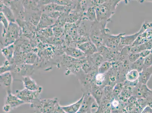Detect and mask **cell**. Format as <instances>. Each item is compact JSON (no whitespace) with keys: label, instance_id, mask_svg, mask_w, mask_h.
Here are the masks:
<instances>
[{"label":"cell","instance_id":"11","mask_svg":"<svg viewBox=\"0 0 152 113\" xmlns=\"http://www.w3.org/2000/svg\"><path fill=\"white\" fill-rule=\"evenodd\" d=\"M85 96L84 94L80 99L73 104L63 106H61V107L66 113H77L81 108Z\"/></svg>","mask_w":152,"mask_h":113},{"label":"cell","instance_id":"17","mask_svg":"<svg viewBox=\"0 0 152 113\" xmlns=\"http://www.w3.org/2000/svg\"><path fill=\"white\" fill-rule=\"evenodd\" d=\"M144 58H140L136 61L131 64L130 69L136 70L139 72H141L143 71L144 67Z\"/></svg>","mask_w":152,"mask_h":113},{"label":"cell","instance_id":"19","mask_svg":"<svg viewBox=\"0 0 152 113\" xmlns=\"http://www.w3.org/2000/svg\"><path fill=\"white\" fill-rule=\"evenodd\" d=\"M139 77V72L135 70H130L128 71L126 75L127 80L131 82L136 81Z\"/></svg>","mask_w":152,"mask_h":113},{"label":"cell","instance_id":"28","mask_svg":"<svg viewBox=\"0 0 152 113\" xmlns=\"http://www.w3.org/2000/svg\"><path fill=\"white\" fill-rule=\"evenodd\" d=\"M142 113H152V107L148 106L145 107Z\"/></svg>","mask_w":152,"mask_h":113},{"label":"cell","instance_id":"18","mask_svg":"<svg viewBox=\"0 0 152 113\" xmlns=\"http://www.w3.org/2000/svg\"><path fill=\"white\" fill-rule=\"evenodd\" d=\"M14 50L13 45L4 48L1 50L2 54L6 58L7 60L9 61H11L13 57Z\"/></svg>","mask_w":152,"mask_h":113},{"label":"cell","instance_id":"13","mask_svg":"<svg viewBox=\"0 0 152 113\" xmlns=\"http://www.w3.org/2000/svg\"><path fill=\"white\" fill-rule=\"evenodd\" d=\"M66 52L68 56L79 60L85 59L87 56L85 54L78 48H67Z\"/></svg>","mask_w":152,"mask_h":113},{"label":"cell","instance_id":"16","mask_svg":"<svg viewBox=\"0 0 152 113\" xmlns=\"http://www.w3.org/2000/svg\"><path fill=\"white\" fill-rule=\"evenodd\" d=\"M83 15L85 16L83 19L91 22L97 21L95 9L93 7L89 6Z\"/></svg>","mask_w":152,"mask_h":113},{"label":"cell","instance_id":"20","mask_svg":"<svg viewBox=\"0 0 152 113\" xmlns=\"http://www.w3.org/2000/svg\"><path fill=\"white\" fill-rule=\"evenodd\" d=\"M112 63L110 62L105 61L102 63L98 68V71L99 73L104 74L111 68Z\"/></svg>","mask_w":152,"mask_h":113},{"label":"cell","instance_id":"27","mask_svg":"<svg viewBox=\"0 0 152 113\" xmlns=\"http://www.w3.org/2000/svg\"><path fill=\"white\" fill-rule=\"evenodd\" d=\"M49 14V17L52 18H56V17H58L59 14H60V13L58 12H50Z\"/></svg>","mask_w":152,"mask_h":113},{"label":"cell","instance_id":"14","mask_svg":"<svg viewBox=\"0 0 152 113\" xmlns=\"http://www.w3.org/2000/svg\"><path fill=\"white\" fill-rule=\"evenodd\" d=\"M1 12L4 14L7 20L11 22H15L14 14L13 12L10 8L6 6L2 2H1Z\"/></svg>","mask_w":152,"mask_h":113},{"label":"cell","instance_id":"25","mask_svg":"<svg viewBox=\"0 0 152 113\" xmlns=\"http://www.w3.org/2000/svg\"><path fill=\"white\" fill-rule=\"evenodd\" d=\"M151 53V50H145L140 52V53H139V54L140 57H143L145 58L146 56H148L149 54H150Z\"/></svg>","mask_w":152,"mask_h":113},{"label":"cell","instance_id":"26","mask_svg":"<svg viewBox=\"0 0 152 113\" xmlns=\"http://www.w3.org/2000/svg\"><path fill=\"white\" fill-rule=\"evenodd\" d=\"M13 109L9 105L4 104L2 107V110L5 113H9Z\"/></svg>","mask_w":152,"mask_h":113},{"label":"cell","instance_id":"7","mask_svg":"<svg viewBox=\"0 0 152 113\" xmlns=\"http://www.w3.org/2000/svg\"><path fill=\"white\" fill-rule=\"evenodd\" d=\"M1 85L7 92H12V87L13 80V75L10 72H7L1 74Z\"/></svg>","mask_w":152,"mask_h":113},{"label":"cell","instance_id":"30","mask_svg":"<svg viewBox=\"0 0 152 113\" xmlns=\"http://www.w3.org/2000/svg\"></svg>","mask_w":152,"mask_h":113},{"label":"cell","instance_id":"6","mask_svg":"<svg viewBox=\"0 0 152 113\" xmlns=\"http://www.w3.org/2000/svg\"><path fill=\"white\" fill-rule=\"evenodd\" d=\"M125 34L123 33L117 35L107 34L104 38V45L112 50L117 51L121 37Z\"/></svg>","mask_w":152,"mask_h":113},{"label":"cell","instance_id":"5","mask_svg":"<svg viewBox=\"0 0 152 113\" xmlns=\"http://www.w3.org/2000/svg\"><path fill=\"white\" fill-rule=\"evenodd\" d=\"M58 104L57 99L41 100L39 99L31 104L41 113H53Z\"/></svg>","mask_w":152,"mask_h":113},{"label":"cell","instance_id":"3","mask_svg":"<svg viewBox=\"0 0 152 113\" xmlns=\"http://www.w3.org/2000/svg\"><path fill=\"white\" fill-rule=\"evenodd\" d=\"M152 27V22L145 21L144 22L141 27L137 32L130 35H124L121 37V42L119 45L117 51L120 52L123 48L127 46H131L140 34L144 32L148 28Z\"/></svg>","mask_w":152,"mask_h":113},{"label":"cell","instance_id":"12","mask_svg":"<svg viewBox=\"0 0 152 113\" xmlns=\"http://www.w3.org/2000/svg\"><path fill=\"white\" fill-rule=\"evenodd\" d=\"M22 82L25 89L28 90L34 91L38 90L41 87L39 86L35 80L33 79L30 76L23 77L22 78Z\"/></svg>","mask_w":152,"mask_h":113},{"label":"cell","instance_id":"8","mask_svg":"<svg viewBox=\"0 0 152 113\" xmlns=\"http://www.w3.org/2000/svg\"><path fill=\"white\" fill-rule=\"evenodd\" d=\"M24 104L26 103L19 99L15 94H13L11 92H7L4 104L9 105L13 109Z\"/></svg>","mask_w":152,"mask_h":113},{"label":"cell","instance_id":"1","mask_svg":"<svg viewBox=\"0 0 152 113\" xmlns=\"http://www.w3.org/2000/svg\"><path fill=\"white\" fill-rule=\"evenodd\" d=\"M121 1H105L95 9L96 20L98 22L107 25Z\"/></svg>","mask_w":152,"mask_h":113},{"label":"cell","instance_id":"10","mask_svg":"<svg viewBox=\"0 0 152 113\" xmlns=\"http://www.w3.org/2000/svg\"><path fill=\"white\" fill-rule=\"evenodd\" d=\"M152 39V27L148 28L138 36L134 43L131 45L132 46H138L145 43L146 42Z\"/></svg>","mask_w":152,"mask_h":113},{"label":"cell","instance_id":"4","mask_svg":"<svg viewBox=\"0 0 152 113\" xmlns=\"http://www.w3.org/2000/svg\"><path fill=\"white\" fill-rule=\"evenodd\" d=\"M42 88L41 86L38 90L31 91L24 89L21 90H17L15 94L26 104H31L36 101L39 99V96L42 93Z\"/></svg>","mask_w":152,"mask_h":113},{"label":"cell","instance_id":"9","mask_svg":"<svg viewBox=\"0 0 152 113\" xmlns=\"http://www.w3.org/2000/svg\"><path fill=\"white\" fill-rule=\"evenodd\" d=\"M77 48L80 49L87 56H92L98 52L97 48L91 41L78 45Z\"/></svg>","mask_w":152,"mask_h":113},{"label":"cell","instance_id":"21","mask_svg":"<svg viewBox=\"0 0 152 113\" xmlns=\"http://www.w3.org/2000/svg\"><path fill=\"white\" fill-rule=\"evenodd\" d=\"M152 65V54L151 53L148 56L144 58V67L143 69L148 68Z\"/></svg>","mask_w":152,"mask_h":113},{"label":"cell","instance_id":"15","mask_svg":"<svg viewBox=\"0 0 152 113\" xmlns=\"http://www.w3.org/2000/svg\"><path fill=\"white\" fill-rule=\"evenodd\" d=\"M88 56L90 58L94 67L97 70L101 64L106 61L103 56L98 52L92 56Z\"/></svg>","mask_w":152,"mask_h":113},{"label":"cell","instance_id":"29","mask_svg":"<svg viewBox=\"0 0 152 113\" xmlns=\"http://www.w3.org/2000/svg\"><path fill=\"white\" fill-rule=\"evenodd\" d=\"M151 53L152 54V49L151 50Z\"/></svg>","mask_w":152,"mask_h":113},{"label":"cell","instance_id":"24","mask_svg":"<svg viewBox=\"0 0 152 113\" xmlns=\"http://www.w3.org/2000/svg\"><path fill=\"white\" fill-rule=\"evenodd\" d=\"M55 1V3L59 5H67V6H69V5H71L72 4V2L71 1Z\"/></svg>","mask_w":152,"mask_h":113},{"label":"cell","instance_id":"23","mask_svg":"<svg viewBox=\"0 0 152 113\" xmlns=\"http://www.w3.org/2000/svg\"><path fill=\"white\" fill-rule=\"evenodd\" d=\"M1 22L4 26V29L7 30L9 27V24L7 19L2 12H1Z\"/></svg>","mask_w":152,"mask_h":113},{"label":"cell","instance_id":"2","mask_svg":"<svg viewBox=\"0 0 152 113\" xmlns=\"http://www.w3.org/2000/svg\"><path fill=\"white\" fill-rule=\"evenodd\" d=\"M106 25L97 21L92 22L89 33L91 41L99 48L104 45V38L110 31L106 28Z\"/></svg>","mask_w":152,"mask_h":113},{"label":"cell","instance_id":"22","mask_svg":"<svg viewBox=\"0 0 152 113\" xmlns=\"http://www.w3.org/2000/svg\"><path fill=\"white\" fill-rule=\"evenodd\" d=\"M139 53H130L127 56V58L131 64L140 58Z\"/></svg>","mask_w":152,"mask_h":113}]
</instances>
